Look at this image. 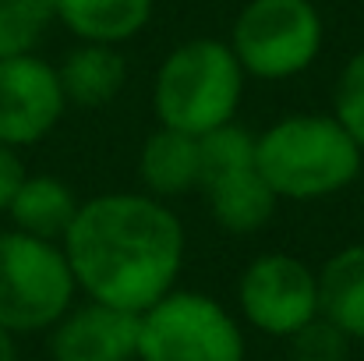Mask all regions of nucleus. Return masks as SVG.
<instances>
[{
    "label": "nucleus",
    "mask_w": 364,
    "mask_h": 361,
    "mask_svg": "<svg viewBox=\"0 0 364 361\" xmlns=\"http://www.w3.org/2000/svg\"><path fill=\"white\" fill-rule=\"evenodd\" d=\"M156 0H57V21L78 43L121 46L152 21Z\"/></svg>",
    "instance_id": "ddd939ff"
},
{
    "label": "nucleus",
    "mask_w": 364,
    "mask_h": 361,
    "mask_svg": "<svg viewBox=\"0 0 364 361\" xmlns=\"http://www.w3.org/2000/svg\"><path fill=\"white\" fill-rule=\"evenodd\" d=\"M333 117L347 127V135L364 152V46L347 57L333 85Z\"/></svg>",
    "instance_id": "f3484780"
},
{
    "label": "nucleus",
    "mask_w": 364,
    "mask_h": 361,
    "mask_svg": "<svg viewBox=\"0 0 364 361\" xmlns=\"http://www.w3.org/2000/svg\"><path fill=\"white\" fill-rule=\"evenodd\" d=\"M138 177L145 195L159 202L198 192V138L173 127H156L141 142Z\"/></svg>",
    "instance_id": "9b49d317"
},
{
    "label": "nucleus",
    "mask_w": 364,
    "mask_h": 361,
    "mask_svg": "<svg viewBox=\"0 0 364 361\" xmlns=\"http://www.w3.org/2000/svg\"><path fill=\"white\" fill-rule=\"evenodd\" d=\"M75 213H78V195L53 174H25V181L18 184L7 206L14 231L43 241H57V244L68 234Z\"/></svg>",
    "instance_id": "2eb2a0df"
},
{
    "label": "nucleus",
    "mask_w": 364,
    "mask_h": 361,
    "mask_svg": "<svg viewBox=\"0 0 364 361\" xmlns=\"http://www.w3.org/2000/svg\"><path fill=\"white\" fill-rule=\"evenodd\" d=\"M21 181H25V163H21L18 149L0 142V213H7V206H11Z\"/></svg>",
    "instance_id": "6ab92c4d"
},
{
    "label": "nucleus",
    "mask_w": 364,
    "mask_h": 361,
    "mask_svg": "<svg viewBox=\"0 0 364 361\" xmlns=\"http://www.w3.org/2000/svg\"><path fill=\"white\" fill-rule=\"evenodd\" d=\"M227 43L247 78L283 82L304 75L318 61L326 21L315 0H247Z\"/></svg>",
    "instance_id": "39448f33"
},
{
    "label": "nucleus",
    "mask_w": 364,
    "mask_h": 361,
    "mask_svg": "<svg viewBox=\"0 0 364 361\" xmlns=\"http://www.w3.org/2000/svg\"><path fill=\"white\" fill-rule=\"evenodd\" d=\"M247 75L227 39L198 36L177 43L152 78V114L159 127L184 135H209L234 124L244 100Z\"/></svg>",
    "instance_id": "7ed1b4c3"
},
{
    "label": "nucleus",
    "mask_w": 364,
    "mask_h": 361,
    "mask_svg": "<svg viewBox=\"0 0 364 361\" xmlns=\"http://www.w3.org/2000/svg\"><path fill=\"white\" fill-rule=\"evenodd\" d=\"M46 333L53 361H138V315L103 301L71 305Z\"/></svg>",
    "instance_id": "9d476101"
},
{
    "label": "nucleus",
    "mask_w": 364,
    "mask_h": 361,
    "mask_svg": "<svg viewBox=\"0 0 364 361\" xmlns=\"http://www.w3.org/2000/svg\"><path fill=\"white\" fill-rule=\"evenodd\" d=\"M290 361H350V337L336 330L329 319H311L294 337H287Z\"/></svg>",
    "instance_id": "a211bd4d"
},
{
    "label": "nucleus",
    "mask_w": 364,
    "mask_h": 361,
    "mask_svg": "<svg viewBox=\"0 0 364 361\" xmlns=\"http://www.w3.org/2000/svg\"><path fill=\"white\" fill-rule=\"evenodd\" d=\"M237 308L251 330L287 340L322 315L318 273L290 251H262L237 280Z\"/></svg>",
    "instance_id": "6e6552de"
},
{
    "label": "nucleus",
    "mask_w": 364,
    "mask_h": 361,
    "mask_svg": "<svg viewBox=\"0 0 364 361\" xmlns=\"http://www.w3.org/2000/svg\"><path fill=\"white\" fill-rule=\"evenodd\" d=\"M68 110L57 68L36 53L0 61V142L25 149L43 142Z\"/></svg>",
    "instance_id": "1a4fd4ad"
},
{
    "label": "nucleus",
    "mask_w": 364,
    "mask_h": 361,
    "mask_svg": "<svg viewBox=\"0 0 364 361\" xmlns=\"http://www.w3.org/2000/svg\"><path fill=\"white\" fill-rule=\"evenodd\" d=\"M53 21L57 0H0V61L36 53Z\"/></svg>",
    "instance_id": "dca6fc26"
},
{
    "label": "nucleus",
    "mask_w": 364,
    "mask_h": 361,
    "mask_svg": "<svg viewBox=\"0 0 364 361\" xmlns=\"http://www.w3.org/2000/svg\"><path fill=\"white\" fill-rule=\"evenodd\" d=\"M0 361H18V337L0 330Z\"/></svg>",
    "instance_id": "aec40b11"
},
{
    "label": "nucleus",
    "mask_w": 364,
    "mask_h": 361,
    "mask_svg": "<svg viewBox=\"0 0 364 361\" xmlns=\"http://www.w3.org/2000/svg\"><path fill=\"white\" fill-rule=\"evenodd\" d=\"M138 361H247V340L216 298L173 287L138 315Z\"/></svg>",
    "instance_id": "423d86ee"
},
{
    "label": "nucleus",
    "mask_w": 364,
    "mask_h": 361,
    "mask_svg": "<svg viewBox=\"0 0 364 361\" xmlns=\"http://www.w3.org/2000/svg\"><path fill=\"white\" fill-rule=\"evenodd\" d=\"M318 308L350 344H364V241L326 258L318 269Z\"/></svg>",
    "instance_id": "4468645a"
},
{
    "label": "nucleus",
    "mask_w": 364,
    "mask_h": 361,
    "mask_svg": "<svg viewBox=\"0 0 364 361\" xmlns=\"http://www.w3.org/2000/svg\"><path fill=\"white\" fill-rule=\"evenodd\" d=\"M198 192L213 224L234 238L258 234L279 202L255 167V135L237 120L198 138Z\"/></svg>",
    "instance_id": "0eeeda50"
},
{
    "label": "nucleus",
    "mask_w": 364,
    "mask_h": 361,
    "mask_svg": "<svg viewBox=\"0 0 364 361\" xmlns=\"http://www.w3.org/2000/svg\"><path fill=\"white\" fill-rule=\"evenodd\" d=\"M255 167L276 199L318 202L361 177L364 152L333 114H287L255 135Z\"/></svg>",
    "instance_id": "f03ea898"
},
{
    "label": "nucleus",
    "mask_w": 364,
    "mask_h": 361,
    "mask_svg": "<svg viewBox=\"0 0 364 361\" xmlns=\"http://www.w3.org/2000/svg\"><path fill=\"white\" fill-rule=\"evenodd\" d=\"M60 89L68 107H82V110H96L114 103L127 85V61L117 46H103V43H78L64 64L57 68Z\"/></svg>",
    "instance_id": "f8f14e48"
},
{
    "label": "nucleus",
    "mask_w": 364,
    "mask_h": 361,
    "mask_svg": "<svg viewBox=\"0 0 364 361\" xmlns=\"http://www.w3.org/2000/svg\"><path fill=\"white\" fill-rule=\"evenodd\" d=\"M78 283L57 241L0 231V330L11 337L46 333L71 305Z\"/></svg>",
    "instance_id": "20e7f679"
},
{
    "label": "nucleus",
    "mask_w": 364,
    "mask_h": 361,
    "mask_svg": "<svg viewBox=\"0 0 364 361\" xmlns=\"http://www.w3.org/2000/svg\"><path fill=\"white\" fill-rule=\"evenodd\" d=\"M60 248L89 301L141 315L177 287L188 234L166 202L145 192H107L78 202Z\"/></svg>",
    "instance_id": "f257e3e1"
}]
</instances>
